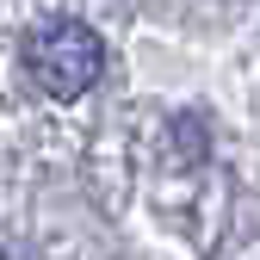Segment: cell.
<instances>
[{
  "label": "cell",
  "instance_id": "cell-1",
  "mask_svg": "<svg viewBox=\"0 0 260 260\" xmlns=\"http://www.w3.org/2000/svg\"><path fill=\"white\" fill-rule=\"evenodd\" d=\"M106 69V44L100 31H93L87 19L75 13H50L25 31V75L38 93H50V100H75V93H87L93 81H100Z\"/></svg>",
  "mask_w": 260,
  "mask_h": 260
}]
</instances>
